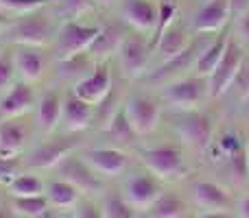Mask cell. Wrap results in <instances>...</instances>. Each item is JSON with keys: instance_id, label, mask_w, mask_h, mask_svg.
Listing matches in <instances>:
<instances>
[{"instance_id": "obj_1", "label": "cell", "mask_w": 249, "mask_h": 218, "mask_svg": "<svg viewBox=\"0 0 249 218\" xmlns=\"http://www.w3.org/2000/svg\"><path fill=\"white\" fill-rule=\"evenodd\" d=\"M140 162L160 181H179L188 172L184 153L175 144H158L140 151Z\"/></svg>"}, {"instance_id": "obj_2", "label": "cell", "mask_w": 249, "mask_h": 218, "mask_svg": "<svg viewBox=\"0 0 249 218\" xmlns=\"http://www.w3.org/2000/svg\"><path fill=\"white\" fill-rule=\"evenodd\" d=\"M53 37V20L44 9L20 16L9 26V39L18 46H37L42 48Z\"/></svg>"}, {"instance_id": "obj_3", "label": "cell", "mask_w": 249, "mask_h": 218, "mask_svg": "<svg viewBox=\"0 0 249 218\" xmlns=\"http://www.w3.org/2000/svg\"><path fill=\"white\" fill-rule=\"evenodd\" d=\"M177 135L181 137L186 146H190L193 151H203L210 149L212 144V135H214V122L208 114L199 109H190V111H179V116L173 122Z\"/></svg>"}, {"instance_id": "obj_4", "label": "cell", "mask_w": 249, "mask_h": 218, "mask_svg": "<svg viewBox=\"0 0 249 218\" xmlns=\"http://www.w3.org/2000/svg\"><path fill=\"white\" fill-rule=\"evenodd\" d=\"M121 194L127 199L129 205L136 207L138 212H146L164 194V181H160L146 168L144 170H133L123 181Z\"/></svg>"}, {"instance_id": "obj_5", "label": "cell", "mask_w": 249, "mask_h": 218, "mask_svg": "<svg viewBox=\"0 0 249 218\" xmlns=\"http://www.w3.org/2000/svg\"><path fill=\"white\" fill-rule=\"evenodd\" d=\"M101 26H92V24H81L77 20H68L61 24L59 33H57V42H55V50H57V59L64 61L70 59L74 55L88 52V48L92 46L94 37L99 35Z\"/></svg>"}, {"instance_id": "obj_6", "label": "cell", "mask_w": 249, "mask_h": 218, "mask_svg": "<svg viewBox=\"0 0 249 218\" xmlns=\"http://www.w3.org/2000/svg\"><path fill=\"white\" fill-rule=\"evenodd\" d=\"M208 96V79L203 77H184L168 83L162 92V99L177 111L197 109Z\"/></svg>"}, {"instance_id": "obj_7", "label": "cell", "mask_w": 249, "mask_h": 218, "mask_svg": "<svg viewBox=\"0 0 249 218\" xmlns=\"http://www.w3.org/2000/svg\"><path fill=\"white\" fill-rule=\"evenodd\" d=\"M55 170L59 175V179H66L68 184H72L81 194H103V177L92 170L90 164L83 159V155L70 153Z\"/></svg>"}, {"instance_id": "obj_8", "label": "cell", "mask_w": 249, "mask_h": 218, "mask_svg": "<svg viewBox=\"0 0 249 218\" xmlns=\"http://www.w3.org/2000/svg\"><path fill=\"white\" fill-rule=\"evenodd\" d=\"M243 59H245L243 48L238 46L234 39H230L228 48H225L219 66H216V70L208 77V96H210V99H219V96H223L225 92L234 85L236 74L243 66Z\"/></svg>"}, {"instance_id": "obj_9", "label": "cell", "mask_w": 249, "mask_h": 218, "mask_svg": "<svg viewBox=\"0 0 249 218\" xmlns=\"http://www.w3.org/2000/svg\"><path fill=\"white\" fill-rule=\"evenodd\" d=\"M72 92L92 107H99L112 94V70L107 61H96L90 74L74 83Z\"/></svg>"}, {"instance_id": "obj_10", "label": "cell", "mask_w": 249, "mask_h": 218, "mask_svg": "<svg viewBox=\"0 0 249 218\" xmlns=\"http://www.w3.org/2000/svg\"><path fill=\"white\" fill-rule=\"evenodd\" d=\"M79 146L77 137H55L37 144L26 157V166L35 170H55L70 153H74Z\"/></svg>"}, {"instance_id": "obj_11", "label": "cell", "mask_w": 249, "mask_h": 218, "mask_svg": "<svg viewBox=\"0 0 249 218\" xmlns=\"http://www.w3.org/2000/svg\"><path fill=\"white\" fill-rule=\"evenodd\" d=\"M151 46L149 39L140 35H127L124 42L118 48V64L127 79H140L146 72L151 61Z\"/></svg>"}, {"instance_id": "obj_12", "label": "cell", "mask_w": 249, "mask_h": 218, "mask_svg": "<svg viewBox=\"0 0 249 218\" xmlns=\"http://www.w3.org/2000/svg\"><path fill=\"white\" fill-rule=\"evenodd\" d=\"M83 159L90 164V168L101 175L103 179H116L127 172L129 168V155L116 146H96L88 149L83 153Z\"/></svg>"}, {"instance_id": "obj_13", "label": "cell", "mask_w": 249, "mask_h": 218, "mask_svg": "<svg viewBox=\"0 0 249 218\" xmlns=\"http://www.w3.org/2000/svg\"><path fill=\"white\" fill-rule=\"evenodd\" d=\"M124 111H127V118L131 122L136 135H149V133H153L160 124V116H162L158 101L146 94H133L124 103Z\"/></svg>"}, {"instance_id": "obj_14", "label": "cell", "mask_w": 249, "mask_h": 218, "mask_svg": "<svg viewBox=\"0 0 249 218\" xmlns=\"http://www.w3.org/2000/svg\"><path fill=\"white\" fill-rule=\"evenodd\" d=\"M230 16H232V2L230 0H208L195 13L193 26L197 33H219L228 24Z\"/></svg>"}, {"instance_id": "obj_15", "label": "cell", "mask_w": 249, "mask_h": 218, "mask_svg": "<svg viewBox=\"0 0 249 218\" xmlns=\"http://www.w3.org/2000/svg\"><path fill=\"white\" fill-rule=\"evenodd\" d=\"M193 201L197 203V207H201V212L206 210H230L232 207V194L223 188L221 184L210 179H199L190 188Z\"/></svg>"}, {"instance_id": "obj_16", "label": "cell", "mask_w": 249, "mask_h": 218, "mask_svg": "<svg viewBox=\"0 0 249 218\" xmlns=\"http://www.w3.org/2000/svg\"><path fill=\"white\" fill-rule=\"evenodd\" d=\"M124 37H127V31L123 24H105L99 29V35L94 37L88 52L94 61H107L112 55H118V48Z\"/></svg>"}, {"instance_id": "obj_17", "label": "cell", "mask_w": 249, "mask_h": 218, "mask_svg": "<svg viewBox=\"0 0 249 218\" xmlns=\"http://www.w3.org/2000/svg\"><path fill=\"white\" fill-rule=\"evenodd\" d=\"M64 127L70 133H81L83 129H88L94 120V107L88 105L86 101H81L72 90L64 96Z\"/></svg>"}, {"instance_id": "obj_18", "label": "cell", "mask_w": 249, "mask_h": 218, "mask_svg": "<svg viewBox=\"0 0 249 218\" xmlns=\"http://www.w3.org/2000/svg\"><path fill=\"white\" fill-rule=\"evenodd\" d=\"M35 103V92L29 81L13 83L11 90L0 99V116L2 118H18L24 111H29Z\"/></svg>"}, {"instance_id": "obj_19", "label": "cell", "mask_w": 249, "mask_h": 218, "mask_svg": "<svg viewBox=\"0 0 249 218\" xmlns=\"http://www.w3.org/2000/svg\"><path fill=\"white\" fill-rule=\"evenodd\" d=\"M158 11L160 7H155L151 0H127L123 7V20L140 33H149L155 29Z\"/></svg>"}, {"instance_id": "obj_20", "label": "cell", "mask_w": 249, "mask_h": 218, "mask_svg": "<svg viewBox=\"0 0 249 218\" xmlns=\"http://www.w3.org/2000/svg\"><path fill=\"white\" fill-rule=\"evenodd\" d=\"M26 144V127L16 118L0 120V157H20Z\"/></svg>"}, {"instance_id": "obj_21", "label": "cell", "mask_w": 249, "mask_h": 218, "mask_svg": "<svg viewBox=\"0 0 249 218\" xmlns=\"http://www.w3.org/2000/svg\"><path fill=\"white\" fill-rule=\"evenodd\" d=\"M16 68L20 72V77L24 81L33 83V81H39L44 74V66H46V59H44L42 50L37 46H18L16 52Z\"/></svg>"}, {"instance_id": "obj_22", "label": "cell", "mask_w": 249, "mask_h": 218, "mask_svg": "<svg viewBox=\"0 0 249 218\" xmlns=\"http://www.w3.org/2000/svg\"><path fill=\"white\" fill-rule=\"evenodd\" d=\"M64 116V99L59 92H46L37 103V124L42 133H53L61 124Z\"/></svg>"}, {"instance_id": "obj_23", "label": "cell", "mask_w": 249, "mask_h": 218, "mask_svg": "<svg viewBox=\"0 0 249 218\" xmlns=\"http://www.w3.org/2000/svg\"><path fill=\"white\" fill-rule=\"evenodd\" d=\"M46 199L48 203H51V207H55V210L59 212H66V210H74L77 207V203L81 201L83 194L79 192L77 188H74L72 184H68L66 179H51L46 184Z\"/></svg>"}, {"instance_id": "obj_24", "label": "cell", "mask_w": 249, "mask_h": 218, "mask_svg": "<svg viewBox=\"0 0 249 218\" xmlns=\"http://www.w3.org/2000/svg\"><path fill=\"white\" fill-rule=\"evenodd\" d=\"M228 42H230L228 35H221V37H216L214 42L208 44L203 50H199L197 61H195V66H193L197 77L208 79L212 72H214L219 61H221V57H223V52H225V48H228Z\"/></svg>"}, {"instance_id": "obj_25", "label": "cell", "mask_w": 249, "mask_h": 218, "mask_svg": "<svg viewBox=\"0 0 249 218\" xmlns=\"http://www.w3.org/2000/svg\"><path fill=\"white\" fill-rule=\"evenodd\" d=\"M188 46H190L188 33H186L179 24H173L171 29L162 35V39H160L158 46H155V50L160 52L162 61H168V59H173V57L181 55Z\"/></svg>"}, {"instance_id": "obj_26", "label": "cell", "mask_w": 249, "mask_h": 218, "mask_svg": "<svg viewBox=\"0 0 249 218\" xmlns=\"http://www.w3.org/2000/svg\"><path fill=\"white\" fill-rule=\"evenodd\" d=\"M46 192V181L35 172H20L7 184L9 197H37Z\"/></svg>"}, {"instance_id": "obj_27", "label": "cell", "mask_w": 249, "mask_h": 218, "mask_svg": "<svg viewBox=\"0 0 249 218\" xmlns=\"http://www.w3.org/2000/svg\"><path fill=\"white\" fill-rule=\"evenodd\" d=\"M188 207L186 201L175 192H164L158 201L151 205V210H146L144 214L149 218H179L181 214H186Z\"/></svg>"}, {"instance_id": "obj_28", "label": "cell", "mask_w": 249, "mask_h": 218, "mask_svg": "<svg viewBox=\"0 0 249 218\" xmlns=\"http://www.w3.org/2000/svg\"><path fill=\"white\" fill-rule=\"evenodd\" d=\"M7 201L18 218H37L46 210H51L46 194H37V197H9L7 194Z\"/></svg>"}, {"instance_id": "obj_29", "label": "cell", "mask_w": 249, "mask_h": 218, "mask_svg": "<svg viewBox=\"0 0 249 218\" xmlns=\"http://www.w3.org/2000/svg\"><path fill=\"white\" fill-rule=\"evenodd\" d=\"M99 203L103 218H138V214H140L136 207L129 205L121 192H103Z\"/></svg>"}, {"instance_id": "obj_30", "label": "cell", "mask_w": 249, "mask_h": 218, "mask_svg": "<svg viewBox=\"0 0 249 218\" xmlns=\"http://www.w3.org/2000/svg\"><path fill=\"white\" fill-rule=\"evenodd\" d=\"M105 133H107L112 140L121 142V144H129L136 137V131H133L131 122L127 118V111H124V105L121 109H116L112 114V118L105 122Z\"/></svg>"}, {"instance_id": "obj_31", "label": "cell", "mask_w": 249, "mask_h": 218, "mask_svg": "<svg viewBox=\"0 0 249 218\" xmlns=\"http://www.w3.org/2000/svg\"><path fill=\"white\" fill-rule=\"evenodd\" d=\"M175 17H177V2L175 0H164L160 4V11H158V22H155V29H153V35L149 39V46L151 50H155L158 42L162 39V35L175 24Z\"/></svg>"}, {"instance_id": "obj_32", "label": "cell", "mask_w": 249, "mask_h": 218, "mask_svg": "<svg viewBox=\"0 0 249 218\" xmlns=\"http://www.w3.org/2000/svg\"><path fill=\"white\" fill-rule=\"evenodd\" d=\"M197 55H199L197 46H195V44H190V46L186 48L181 55L173 57V59H168V61H162V66L158 68V72H155V74H151V79H164V77H168V74H175V72H179V70H186L188 66H195Z\"/></svg>"}, {"instance_id": "obj_33", "label": "cell", "mask_w": 249, "mask_h": 218, "mask_svg": "<svg viewBox=\"0 0 249 218\" xmlns=\"http://www.w3.org/2000/svg\"><path fill=\"white\" fill-rule=\"evenodd\" d=\"M94 64V59L90 57V52H81V55H74L70 57V59H64L59 61V72L64 74V77H79L83 79V74H86V70L90 68V66ZM77 79V81H79Z\"/></svg>"}, {"instance_id": "obj_34", "label": "cell", "mask_w": 249, "mask_h": 218, "mask_svg": "<svg viewBox=\"0 0 249 218\" xmlns=\"http://www.w3.org/2000/svg\"><path fill=\"white\" fill-rule=\"evenodd\" d=\"M51 2H55V0H0V7H2L7 13L24 16V13L44 9L46 4H51Z\"/></svg>"}, {"instance_id": "obj_35", "label": "cell", "mask_w": 249, "mask_h": 218, "mask_svg": "<svg viewBox=\"0 0 249 218\" xmlns=\"http://www.w3.org/2000/svg\"><path fill=\"white\" fill-rule=\"evenodd\" d=\"M228 170L236 184H245L249 179V162H247V151L241 149L228 159Z\"/></svg>"}, {"instance_id": "obj_36", "label": "cell", "mask_w": 249, "mask_h": 218, "mask_svg": "<svg viewBox=\"0 0 249 218\" xmlns=\"http://www.w3.org/2000/svg\"><path fill=\"white\" fill-rule=\"evenodd\" d=\"M16 72H18V68H16V57H13V52L11 50L0 52V92L11 85Z\"/></svg>"}, {"instance_id": "obj_37", "label": "cell", "mask_w": 249, "mask_h": 218, "mask_svg": "<svg viewBox=\"0 0 249 218\" xmlns=\"http://www.w3.org/2000/svg\"><path fill=\"white\" fill-rule=\"evenodd\" d=\"M216 149H219V153L223 155L225 159H230L234 153H238L241 149H245V144L241 142V135L234 131H228L221 135V140L216 142Z\"/></svg>"}, {"instance_id": "obj_38", "label": "cell", "mask_w": 249, "mask_h": 218, "mask_svg": "<svg viewBox=\"0 0 249 218\" xmlns=\"http://www.w3.org/2000/svg\"><path fill=\"white\" fill-rule=\"evenodd\" d=\"M20 157H0V184L7 185L16 175H20Z\"/></svg>"}, {"instance_id": "obj_39", "label": "cell", "mask_w": 249, "mask_h": 218, "mask_svg": "<svg viewBox=\"0 0 249 218\" xmlns=\"http://www.w3.org/2000/svg\"><path fill=\"white\" fill-rule=\"evenodd\" d=\"M72 214L77 218H103V212H101V203H94L90 199H81L77 203V207L72 210Z\"/></svg>"}, {"instance_id": "obj_40", "label": "cell", "mask_w": 249, "mask_h": 218, "mask_svg": "<svg viewBox=\"0 0 249 218\" xmlns=\"http://www.w3.org/2000/svg\"><path fill=\"white\" fill-rule=\"evenodd\" d=\"M234 90H236V96L241 101H245L249 96V59H243V66L236 74V81H234Z\"/></svg>"}, {"instance_id": "obj_41", "label": "cell", "mask_w": 249, "mask_h": 218, "mask_svg": "<svg viewBox=\"0 0 249 218\" xmlns=\"http://www.w3.org/2000/svg\"><path fill=\"white\" fill-rule=\"evenodd\" d=\"M59 2H61V9H64L70 17H77V16H81V13H88L92 7H94L92 0H59Z\"/></svg>"}, {"instance_id": "obj_42", "label": "cell", "mask_w": 249, "mask_h": 218, "mask_svg": "<svg viewBox=\"0 0 249 218\" xmlns=\"http://www.w3.org/2000/svg\"><path fill=\"white\" fill-rule=\"evenodd\" d=\"M236 31H238V35H241L243 42H247V44H249V9H245L243 13H238Z\"/></svg>"}, {"instance_id": "obj_43", "label": "cell", "mask_w": 249, "mask_h": 218, "mask_svg": "<svg viewBox=\"0 0 249 218\" xmlns=\"http://www.w3.org/2000/svg\"><path fill=\"white\" fill-rule=\"evenodd\" d=\"M201 218H238L236 214H232L230 210H206L199 214Z\"/></svg>"}, {"instance_id": "obj_44", "label": "cell", "mask_w": 249, "mask_h": 218, "mask_svg": "<svg viewBox=\"0 0 249 218\" xmlns=\"http://www.w3.org/2000/svg\"><path fill=\"white\" fill-rule=\"evenodd\" d=\"M236 216L238 218H249V194L243 197L241 201L236 203Z\"/></svg>"}, {"instance_id": "obj_45", "label": "cell", "mask_w": 249, "mask_h": 218, "mask_svg": "<svg viewBox=\"0 0 249 218\" xmlns=\"http://www.w3.org/2000/svg\"><path fill=\"white\" fill-rule=\"evenodd\" d=\"M0 218H18L16 212L11 210V205H9V201L4 199L2 203H0Z\"/></svg>"}, {"instance_id": "obj_46", "label": "cell", "mask_w": 249, "mask_h": 218, "mask_svg": "<svg viewBox=\"0 0 249 218\" xmlns=\"http://www.w3.org/2000/svg\"><path fill=\"white\" fill-rule=\"evenodd\" d=\"M2 26H7V11L0 7V29H2Z\"/></svg>"}, {"instance_id": "obj_47", "label": "cell", "mask_w": 249, "mask_h": 218, "mask_svg": "<svg viewBox=\"0 0 249 218\" xmlns=\"http://www.w3.org/2000/svg\"><path fill=\"white\" fill-rule=\"evenodd\" d=\"M94 4H101V7H107V4H112L114 0H92Z\"/></svg>"}, {"instance_id": "obj_48", "label": "cell", "mask_w": 249, "mask_h": 218, "mask_svg": "<svg viewBox=\"0 0 249 218\" xmlns=\"http://www.w3.org/2000/svg\"><path fill=\"white\" fill-rule=\"evenodd\" d=\"M59 218H77V216H74L72 212H61V214H59Z\"/></svg>"}, {"instance_id": "obj_49", "label": "cell", "mask_w": 249, "mask_h": 218, "mask_svg": "<svg viewBox=\"0 0 249 218\" xmlns=\"http://www.w3.org/2000/svg\"><path fill=\"white\" fill-rule=\"evenodd\" d=\"M179 218H201L199 214H190V212H186V214H181Z\"/></svg>"}, {"instance_id": "obj_50", "label": "cell", "mask_w": 249, "mask_h": 218, "mask_svg": "<svg viewBox=\"0 0 249 218\" xmlns=\"http://www.w3.org/2000/svg\"><path fill=\"white\" fill-rule=\"evenodd\" d=\"M243 103H245V111H247V116H249V96H247L245 101H243Z\"/></svg>"}, {"instance_id": "obj_51", "label": "cell", "mask_w": 249, "mask_h": 218, "mask_svg": "<svg viewBox=\"0 0 249 218\" xmlns=\"http://www.w3.org/2000/svg\"><path fill=\"white\" fill-rule=\"evenodd\" d=\"M245 151H247V162H249V142L245 144Z\"/></svg>"}, {"instance_id": "obj_52", "label": "cell", "mask_w": 249, "mask_h": 218, "mask_svg": "<svg viewBox=\"0 0 249 218\" xmlns=\"http://www.w3.org/2000/svg\"><path fill=\"white\" fill-rule=\"evenodd\" d=\"M2 201H4V199H2V194H0V203H2Z\"/></svg>"}]
</instances>
